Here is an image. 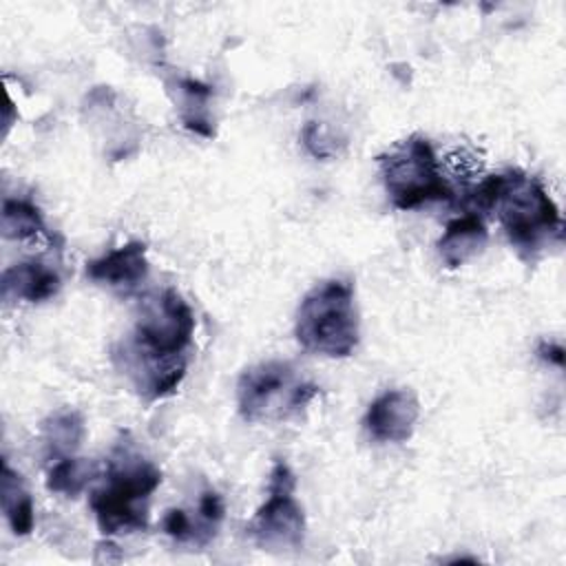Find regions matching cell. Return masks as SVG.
Instances as JSON below:
<instances>
[{"label":"cell","mask_w":566,"mask_h":566,"mask_svg":"<svg viewBox=\"0 0 566 566\" xmlns=\"http://www.w3.org/2000/svg\"><path fill=\"white\" fill-rule=\"evenodd\" d=\"M95 478H99V464L75 455L60 458L46 473V489L66 497H77Z\"/></svg>","instance_id":"15"},{"label":"cell","mask_w":566,"mask_h":566,"mask_svg":"<svg viewBox=\"0 0 566 566\" xmlns=\"http://www.w3.org/2000/svg\"><path fill=\"white\" fill-rule=\"evenodd\" d=\"M161 471L146 458L119 447L106 464L104 482L88 495L102 535L135 533L148 526V500Z\"/></svg>","instance_id":"3"},{"label":"cell","mask_w":566,"mask_h":566,"mask_svg":"<svg viewBox=\"0 0 566 566\" xmlns=\"http://www.w3.org/2000/svg\"><path fill=\"white\" fill-rule=\"evenodd\" d=\"M478 210H493L509 241L522 254H535L551 241H562V214L544 184L522 170L482 179L469 195Z\"/></svg>","instance_id":"2"},{"label":"cell","mask_w":566,"mask_h":566,"mask_svg":"<svg viewBox=\"0 0 566 566\" xmlns=\"http://www.w3.org/2000/svg\"><path fill=\"white\" fill-rule=\"evenodd\" d=\"M84 438V420L75 409H60L42 422V442L46 455L55 462L73 455Z\"/></svg>","instance_id":"12"},{"label":"cell","mask_w":566,"mask_h":566,"mask_svg":"<svg viewBox=\"0 0 566 566\" xmlns=\"http://www.w3.org/2000/svg\"><path fill=\"white\" fill-rule=\"evenodd\" d=\"M318 394L314 382L298 378L285 360H265L248 367L237 382V407L243 420H285L303 411Z\"/></svg>","instance_id":"6"},{"label":"cell","mask_w":566,"mask_h":566,"mask_svg":"<svg viewBox=\"0 0 566 566\" xmlns=\"http://www.w3.org/2000/svg\"><path fill=\"white\" fill-rule=\"evenodd\" d=\"M489 232L478 214H464L447 223L438 239V254L447 268H460L478 256L486 245Z\"/></svg>","instance_id":"11"},{"label":"cell","mask_w":566,"mask_h":566,"mask_svg":"<svg viewBox=\"0 0 566 566\" xmlns=\"http://www.w3.org/2000/svg\"><path fill=\"white\" fill-rule=\"evenodd\" d=\"M164 533L170 535L172 539L177 542H188L192 539V524H190V517L186 511L181 509H170L166 515H164Z\"/></svg>","instance_id":"16"},{"label":"cell","mask_w":566,"mask_h":566,"mask_svg":"<svg viewBox=\"0 0 566 566\" xmlns=\"http://www.w3.org/2000/svg\"><path fill=\"white\" fill-rule=\"evenodd\" d=\"M2 234L15 241H51V234L44 226V219L31 201L7 199L0 214Z\"/></svg>","instance_id":"14"},{"label":"cell","mask_w":566,"mask_h":566,"mask_svg":"<svg viewBox=\"0 0 566 566\" xmlns=\"http://www.w3.org/2000/svg\"><path fill=\"white\" fill-rule=\"evenodd\" d=\"M192 334L195 314L190 305L177 290L166 287L142 305L133 334L115 358H122L124 371L144 398L159 400L184 380Z\"/></svg>","instance_id":"1"},{"label":"cell","mask_w":566,"mask_h":566,"mask_svg":"<svg viewBox=\"0 0 566 566\" xmlns=\"http://www.w3.org/2000/svg\"><path fill=\"white\" fill-rule=\"evenodd\" d=\"M294 473L276 460L270 471L268 500L256 509L252 520L245 524V535L261 548L287 551L301 548L305 539V515L294 497Z\"/></svg>","instance_id":"7"},{"label":"cell","mask_w":566,"mask_h":566,"mask_svg":"<svg viewBox=\"0 0 566 566\" xmlns=\"http://www.w3.org/2000/svg\"><path fill=\"white\" fill-rule=\"evenodd\" d=\"M2 298L4 301H27V303H42L53 298L60 287V274L38 261H22L2 272Z\"/></svg>","instance_id":"10"},{"label":"cell","mask_w":566,"mask_h":566,"mask_svg":"<svg viewBox=\"0 0 566 566\" xmlns=\"http://www.w3.org/2000/svg\"><path fill=\"white\" fill-rule=\"evenodd\" d=\"M0 495H2V511L4 517L15 535H29L35 524L33 515V500L20 478L7 460L2 462V478H0Z\"/></svg>","instance_id":"13"},{"label":"cell","mask_w":566,"mask_h":566,"mask_svg":"<svg viewBox=\"0 0 566 566\" xmlns=\"http://www.w3.org/2000/svg\"><path fill=\"white\" fill-rule=\"evenodd\" d=\"M86 276L95 283L108 285L113 290L133 292L148 276L146 243L128 241L108 254L86 263Z\"/></svg>","instance_id":"9"},{"label":"cell","mask_w":566,"mask_h":566,"mask_svg":"<svg viewBox=\"0 0 566 566\" xmlns=\"http://www.w3.org/2000/svg\"><path fill=\"white\" fill-rule=\"evenodd\" d=\"M537 354H539V358H544V360H548V363H553V365H557V367L564 365V349H562L559 345L542 343L539 349H537Z\"/></svg>","instance_id":"18"},{"label":"cell","mask_w":566,"mask_h":566,"mask_svg":"<svg viewBox=\"0 0 566 566\" xmlns=\"http://www.w3.org/2000/svg\"><path fill=\"white\" fill-rule=\"evenodd\" d=\"M420 418V402L411 389L380 394L365 413V429L378 442H405Z\"/></svg>","instance_id":"8"},{"label":"cell","mask_w":566,"mask_h":566,"mask_svg":"<svg viewBox=\"0 0 566 566\" xmlns=\"http://www.w3.org/2000/svg\"><path fill=\"white\" fill-rule=\"evenodd\" d=\"M294 334L305 352L347 358L358 345V314L354 287L345 279H329L307 292L296 312Z\"/></svg>","instance_id":"4"},{"label":"cell","mask_w":566,"mask_h":566,"mask_svg":"<svg viewBox=\"0 0 566 566\" xmlns=\"http://www.w3.org/2000/svg\"><path fill=\"white\" fill-rule=\"evenodd\" d=\"M385 190L398 210H413L431 201L453 199L449 181L442 177L433 146L422 135H409L378 155Z\"/></svg>","instance_id":"5"},{"label":"cell","mask_w":566,"mask_h":566,"mask_svg":"<svg viewBox=\"0 0 566 566\" xmlns=\"http://www.w3.org/2000/svg\"><path fill=\"white\" fill-rule=\"evenodd\" d=\"M447 164L451 168V172L460 175V177H469V175H475L480 170V161L475 159L473 153L469 150H455L447 157Z\"/></svg>","instance_id":"17"}]
</instances>
